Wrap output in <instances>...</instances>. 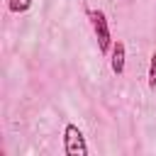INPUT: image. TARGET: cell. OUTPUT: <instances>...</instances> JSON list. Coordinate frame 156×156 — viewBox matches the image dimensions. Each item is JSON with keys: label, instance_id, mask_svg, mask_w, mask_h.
I'll use <instances>...</instances> for the list:
<instances>
[{"label": "cell", "instance_id": "5b68a950", "mask_svg": "<svg viewBox=\"0 0 156 156\" xmlns=\"http://www.w3.org/2000/svg\"><path fill=\"white\" fill-rule=\"evenodd\" d=\"M149 88H151V90L156 88V49H154L151 61H149Z\"/></svg>", "mask_w": 156, "mask_h": 156}, {"label": "cell", "instance_id": "3957f363", "mask_svg": "<svg viewBox=\"0 0 156 156\" xmlns=\"http://www.w3.org/2000/svg\"><path fill=\"white\" fill-rule=\"evenodd\" d=\"M124 63H127V46L124 41H115L112 49H110V68L115 76H122L124 73Z\"/></svg>", "mask_w": 156, "mask_h": 156}, {"label": "cell", "instance_id": "277c9868", "mask_svg": "<svg viewBox=\"0 0 156 156\" xmlns=\"http://www.w3.org/2000/svg\"><path fill=\"white\" fill-rule=\"evenodd\" d=\"M32 2L34 0H7V10L12 15H22V12H27L32 7Z\"/></svg>", "mask_w": 156, "mask_h": 156}, {"label": "cell", "instance_id": "7a4b0ae2", "mask_svg": "<svg viewBox=\"0 0 156 156\" xmlns=\"http://www.w3.org/2000/svg\"><path fill=\"white\" fill-rule=\"evenodd\" d=\"M63 151H66V156H88L85 136L76 124H66V129H63Z\"/></svg>", "mask_w": 156, "mask_h": 156}, {"label": "cell", "instance_id": "6da1fadb", "mask_svg": "<svg viewBox=\"0 0 156 156\" xmlns=\"http://www.w3.org/2000/svg\"><path fill=\"white\" fill-rule=\"evenodd\" d=\"M88 17H90V24H93V34L98 39L100 54H110V49H112V34H110L107 15L102 10H88Z\"/></svg>", "mask_w": 156, "mask_h": 156}]
</instances>
